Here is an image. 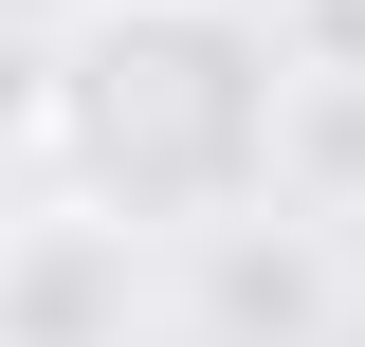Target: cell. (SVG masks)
I'll return each mask as SVG.
<instances>
[{
    "mask_svg": "<svg viewBox=\"0 0 365 347\" xmlns=\"http://www.w3.org/2000/svg\"><path fill=\"white\" fill-rule=\"evenodd\" d=\"M274 110H292V37L256 0H73V37H55V165H73V219L110 238L256 219Z\"/></svg>",
    "mask_w": 365,
    "mask_h": 347,
    "instance_id": "6da1fadb",
    "label": "cell"
},
{
    "mask_svg": "<svg viewBox=\"0 0 365 347\" xmlns=\"http://www.w3.org/2000/svg\"><path fill=\"white\" fill-rule=\"evenodd\" d=\"M201 329H220V347H329V329H347L329 219H292V201L220 219V238H201Z\"/></svg>",
    "mask_w": 365,
    "mask_h": 347,
    "instance_id": "7a4b0ae2",
    "label": "cell"
},
{
    "mask_svg": "<svg viewBox=\"0 0 365 347\" xmlns=\"http://www.w3.org/2000/svg\"><path fill=\"white\" fill-rule=\"evenodd\" d=\"M128 329H146V238H110V219L0 238V347H128Z\"/></svg>",
    "mask_w": 365,
    "mask_h": 347,
    "instance_id": "3957f363",
    "label": "cell"
},
{
    "mask_svg": "<svg viewBox=\"0 0 365 347\" xmlns=\"http://www.w3.org/2000/svg\"><path fill=\"white\" fill-rule=\"evenodd\" d=\"M274 201L292 219L365 201V74H292V110H274Z\"/></svg>",
    "mask_w": 365,
    "mask_h": 347,
    "instance_id": "277c9868",
    "label": "cell"
},
{
    "mask_svg": "<svg viewBox=\"0 0 365 347\" xmlns=\"http://www.w3.org/2000/svg\"><path fill=\"white\" fill-rule=\"evenodd\" d=\"M55 146V37H0V165Z\"/></svg>",
    "mask_w": 365,
    "mask_h": 347,
    "instance_id": "5b68a950",
    "label": "cell"
}]
</instances>
